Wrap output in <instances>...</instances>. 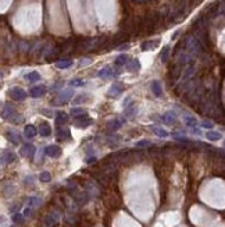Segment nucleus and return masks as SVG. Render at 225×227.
<instances>
[{
    "instance_id": "f257e3e1",
    "label": "nucleus",
    "mask_w": 225,
    "mask_h": 227,
    "mask_svg": "<svg viewBox=\"0 0 225 227\" xmlns=\"http://www.w3.org/2000/svg\"><path fill=\"white\" fill-rule=\"evenodd\" d=\"M8 96H11L14 100H25L27 99V96H28V93L25 92L24 89H21V88H18V86H15V88H11L10 91H8Z\"/></svg>"
},
{
    "instance_id": "f03ea898",
    "label": "nucleus",
    "mask_w": 225,
    "mask_h": 227,
    "mask_svg": "<svg viewBox=\"0 0 225 227\" xmlns=\"http://www.w3.org/2000/svg\"><path fill=\"white\" fill-rule=\"evenodd\" d=\"M74 120H75V124L78 125V127H86V125H89L92 123V119L89 117L86 113H83V114H78V116H74Z\"/></svg>"
},
{
    "instance_id": "7ed1b4c3",
    "label": "nucleus",
    "mask_w": 225,
    "mask_h": 227,
    "mask_svg": "<svg viewBox=\"0 0 225 227\" xmlns=\"http://www.w3.org/2000/svg\"><path fill=\"white\" fill-rule=\"evenodd\" d=\"M15 110L14 108H13L11 105H4L3 106V109H2V117L4 119V120H11V119H14L15 117Z\"/></svg>"
},
{
    "instance_id": "20e7f679",
    "label": "nucleus",
    "mask_w": 225,
    "mask_h": 227,
    "mask_svg": "<svg viewBox=\"0 0 225 227\" xmlns=\"http://www.w3.org/2000/svg\"><path fill=\"white\" fill-rule=\"evenodd\" d=\"M35 152H36V148H35L32 144H25L24 147L21 148V155L22 156H25V158L32 159L35 156Z\"/></svg>"
},
{
    "instance_id": "39448f33",
    "label": "nucleus",
    "mask_w": 225,
    "mask_h": 227,
    "mask_svg": "<svg viewBox=\"0 0 225 227\" xmlns=\"http://www.w3.org/2000/svg\"><path fill=\"white\" fill-rule=\"evenodd\" d=\"M47 88L44 85H38V86H34V88L29 89V95L32 98H40V96H43L44 93H46Z\"/></svg>"
},
{
    "instance_id": "423d86ee",
    "label": "nucleus",
    "mask_w": 225,
    "mask_h": 227,
    "mask_svg": "<svg viewBox=\"0 0 225 227\" xmlns=\"http://www.w3.org/2000/svg\"><path fill=\"white\" fill-rule=\"evenodd\" d=\"M44 152H46V155L50 158H59L60 155H61V148L57 147V145H50V147H47L44 149Z\"/></svg>"
},
{
    "instance_id": "0eeeda50",
    "label": "nucleus",
    "mask_w": 225,
    "mask_h": 227,
    "mask_svg": "<svg viewBox=\"0 0 225 227\" xmlns=\"http://www.w3.org/2000/svg\"><path fill=\"white\" fill-rule=\"evenodd\" d=\"M72 96V92L70 89H67V91H64V92H61V95H60V98L59 99H56L54 100V105H61V103H65V102H68V99Z\"/></svg>"
},
{
    "instance_id": "6e6552de",
    "label": "nucleus",
    "mask_w": 225,
    "mask_h": 227,
    "mask_svg": "<svg viewBox=\"0 0 225 227\" xmlns=\"http://www.w3.org/2000/svg\"><path fill=\"white\" fill-rule=\"evenodd\" d=\"M97 75L102 77V78H111V77L117 75V73H115V71H112L111 67H104V69H102L100 71H99Z\"/></svg>"
},
{
    "instance_id": "1a4fd4ad",
    "label": "nucleus",
    "mask_w": 225,
    "mask_h": 227,
    "mask_svg": "<svg viewBox=\"0 0 225 227\" xmlns=\"http://www.w3.org/2000/svg\"><path fill=\"white\" fill-rule=\"evenodd\" d=\"M57 222H59V215H57L56 212L50 213V215L46 217V220H44V223H46L47 227H56Z\"/></svg>"
},
{
    "instance_id": "9d476101",
    "label": "nucleus",
    "mask_w": 225,
    "mask_h": 227,
    "mask_svg": "<svg viewBox=\"0 0 225 227\" xmlns=\"http://www.w3.org/2000/svg\"><path fill=\"white\" fill-rule=\"evenodd\" d=\"M123 91H124L123 84H114V85L110 88V91H108V95L110 96H117V95H120Z\"/></svg>"
},
{
    "instance_id": "9b49d317",
    "label": "nucleus",
    "mask_w": 225,
    "mask_h": 227,
    "mask_svg": "<svg viewBox=\"0 0 225 227\" xmlns=\"http://www.w3.org/2000/svg\"><path fill=\"white\" fill-rule=\"evenodd\" d=\"M159 18H160V15L156 14V13H153V14H149L146 18H144V22H146L147 27H153L154 24H157Z\"/></svg>"
},
{
    "instance_id": "f8f14e48",
    "label": "nucleus",
    "mask_w": 225,
    "mask_h": 227,
    "mask_svg": "<svg viewBox=\"0 0 225 227\" xmlns=\"http://www.w3.org/2000/svg\"><path fill=\"white\" fill-rule=\"evenodd\" d=\"M56 124L57 125H61V124H65L67 121H68V116H67V113L64 112H57L56 113Z\"/></svg>"
},
{
    "instance_id": "ddd939ff",
    "label": "nucleus",
    "mask_w": 225,
    "mask_h": 227,
    "mask_svg": "<svg viewBox=\"0 0 225 227\" xmlns=\"http://www.w3.org/2000/svg\"><path fill=\"white\" fill-rule=\"evenodd\" d=\"M24 134H25V137H27V138H34L35 135L38 134V130L35 128L32 124H28V125H25Z\"/></svg>"
},
{
    "instance_id": "4468645a",
    "label": "nucleus",
    "mask_w": 225,
    "mask_h": 227,
    "mask_svg": "<svg viewBox=\"0 0 225 227\" xmlns=\"http://www.w3.org/2000/svg\"><path fill=\"white\" fill-rule=\"evenodd\" d=\"M14 160H15V155L13 153V152H10V151H4V152H3V156H2L3 164H4V163H11V162H14Z\"/></svg>"
},
{
    "instance_id": "2eb2a0df",
    "label": "nucleus",
    "mask_w": 225,
    "mask_h": 227,
    "mask_svg": "<svg viewBox=\"0 0 225 227\" xmlns=\"http://www.w3.org/2000/svg\"><path fill=\"white\" fill-rule=\"evenodd\" d=\"M39 132H40V135L42 137H49V135L51 134V128H50V125L47 124V123H40V127H39Z\"/></svg>"
},
{
    "instance_id": "dca6fc26",
    "label": "nucleus",
    "mask_w": 225,
    "mask_h": 227,
    "mask_svg": "<svg viewBox=\"0 0 225 227\" xmlns=\"http://www.w3.org/2000/svg\"><path fill=\"white\" fill-rule=\"evenodd\" d=\"M175 113L174 112H167L163 116V121L165 123V124H172V123L175 121Z\"/></svg>"
},
{
    "instance_id": "f3484780",
    "label": "nucleus",
    "mask_w": 225,
    "mask_h": 227,
    "mask_svg": "<svg viewBox=\"0 0 225 227\" xmlns=\"http://www.w3.org/2000/svg\"><path fill=\"white\" fill-rule=\"evenodd\" d=\"M152 91L156 96H161L163 95V89H161V85H160L159 81H153L152 82Z\"/></svg>"
},
{
    "instance_id": "a211bd4d",
    "label": "nucleus",
    "mask_w": 225,
    "mask_h": 227,
    "mask_svg": "<svg viewBox=\"0 0 225 227\" xmlns=\"http://www.w3.org/2000/svg\"><path fill=\"white\" fill-rule=\"evenodd\" d=\"M25 80H28L29 82H38V81L40 80V75L36 71H31V73H28L27 75H25Z\"/></svg>"
},
{
    "instance_id": "6ab92c4d",
    "label": "nucleus",
    "mask_w": 225,
    "mask_h": 227,
    "mask_svg": "<svg viewBox=\"0 0 225 227\" xmlns=\"http://www.w3.org/2000/svg\"><path fill=\"white\" fill-rule=\"evenodd\" d=\"M159 45V41H146L142 45V50H150V49H154V47Z\"/></svg>"
},
{
    "instance_id": "aec40b11",
    "label": "nucleus",
    "mask_w": 225,
    "mask_h": 227,
    "mask_svg": "<svg viewBox=\"0 0 225 227\" xmlns=\"http://www.w3.org/2000/svg\"><path fill=\"white\" fill-rule=\"evenodd\" d=\"M128 70H129V71H138V70H140V63H139V60H138V59H133L132 61H129V63H128Z\"/></svg>"
},
{
    "instance_id": "412c9836",
    "label": "nucleus",
    "mask_w": 225,
    "mask_h": 227,
    "mask_svg": "<svg viewBox=\"0 0 225 227\" xmlns=\"http://www.w3.org/2000/svg\"><path fill=\"white\" fill-rule=\"evenodd\" d=\"M57 137L60 139H68L70 138V130L68 128H59V131H57Z\"/></svg>"
},
{
    "instance_id": "4be33fe9",
    "label": "nucleus",
    "mask_w": 225,
    "mask_h": 227,
    "mask_svg": "<svg viewBox=\"0 0 225 227\" xmlns=\"http://www.w3.org/2000/svg\"><path fill=\"white\" fill-rule=\"evenodd\" d=\"M206 137H207V139H210V141H218V139H221V134L217 131H208L207 134H206Z\"/></svg>"
},
{
    "instance_id": "5701e85b",
    "label": "nucleus",
    "mask_w": 225,
    "mask_h": 227,
    "mask_svg": "<svg viewBox=\"0 0 225 227\" xmlns=\"http://www.w3.org/2000/svg\"><path fill=\"white\" fill-rule=\"evenodd\" d=\"M128 60L129 59H128L127 54H120V56L115 59V64H117V66H124V64L128 63Z\"/></svg>"
},
{
    "instance_id": "b1692460",
    "label": "nucleus",
    "mask_w": 225,
    "mask_h": 227,
    "mask_svg": "<svg viewBox=\"0 0 225 227\" xmlns=\"http://www.w3.org/2000/svg\"><path fill=\"white\" fill-rule=\"evenodd\" d=\"M56 66H57V69H68V67H71V66H72V61H71V60L57 61Z\"/></svg>"
},
{
    "instance_id": "393cba45",
    "label": "nucleus",
    "mask_w": 225,
    "mask_h": 227,
    "mask_svg": "<svg viewBox=\"0 0 225 227\" xmlns=\"http://www.w3.org/2000/svg\"><path fill=\"white\" fill-rule=\"evenodd\" d=\"M107 127L111 130V131H115V130H118L121 127V123L118 121V120H111V121L107 123Z\"/></svg>"
},
{
    "instance_id": "a878e982",
    "label": "nucleus",
    "mask_w": 225,
    "mask_h": 227,
    "mask_svg": "<svg viewBox=\"0 0 225 227\" xmlns=\"http://www.w3.org/2000/svg\"><path fill=\"white\" fill-rule=\"evenodd\" d=\"M6 137L10 139L13 144H18V142H20V135L15 134V132H7V134H6Z\"/></svg>"
},
{
    "instance_id": "bb28decb",
    "label": "nucleus",
    "mask_w": 225,
    "mask_h": 227,
    "mask_svg": "<svg viewBox=\"0 0 225 227\" xmlns=\"http://www.w3.org/2000/svg\"><path fill=\"white\" fill-rule=\"evenodd\" d=\"M40 203V199L38 197H31L29 199H28V206L29 208H35V206H38Z\"/></svg>"
},
{
    "instance_id": "cd10ccee",
    "label": "nucleus",
    "mask_w": 225,
    "mask_h": 227,
    "mask_svg": "<svg viewBox=\"0 0 225 227\" xmlns=\"http://www.w3.org/2000/svg\"><path fill=\"white\" fill-rule=\"evenodd\" d=\"M168 53H170V47L168 46H164V49L161 52V56H160V59H161L163 63H165L167 59H168Z\"/></svg>"
},
{
    "instance_id": "c85d7f7f",
    "label": "nucleus",
    "mask_w": 225,
    "mask_h": 227,
    "mask_svg": "<svg viewBox=\"0 0 225 227\" xmlns=\"http://www.w3.org/2000/svg\"><path fill=\"white\" fill-rule=\"evenodd\" d=\"M153 131H154V134H156V135H159V137H161V138H165L167 135H168V132H167V131H164L163 128H159V127L153 128Z\"/></svg>"
},
{
    "instance_id": "c756f323",
    "label": "nucleus",
    "mask_w": 225,
    "mask_h": 227,
    "mask_svg": "<svg viewBox=\"0 0 225 227\" xmlns=\"http://www.w3.org/2000/svg\"><path fill=\"white\" fill-rule=\"evenodd\" d=\"M40 181H43V183H47V181H50L51 180V176H50V173H47V171H43V173H40Z\"/></svg>"
},
{
    "instance_id": "7c9ffc66",
    "label": "nucleus",
    "mask_w": 225,
    "mask_h": 227,
    "mask_svg": "<svg viewBox=\"0 0 225 227\" xmlns=\"http://www.w3.org/2000/svg\"><path fill=\"white\" fill-rule=\"evenodd\" d=\"M70 85L71 86H83L85 85V82H83V80H81V78H75V80H72L71 82H70Z\"/></svg>"
},
{
    "instance_id": "2f4dec72",
    "label": "nucleus",
    "mask_w": 225,
    "mask_h": 227,
    "mask_svg": "<svg viewBox=\"0 0 225 227\" xmlns=\"http://www.w3.org/2000/svg\"><path fill=\"white\" fill-rule=\"evenodd\" d=\"M185 124L189 127H196V119L193 117H185Z\"/></svg>"
},
{
    "instance_id": "473e14b6",
    "label": "nucleus",
    "mask_w": 225,
    "mask_h": 227,
    "mask_svg": "<svg viewBox=\"0 0 225 227\" xmlns=\"http://www.w3.org/2000/svg\"><path fill=\"white\" fill-rule=\"evenodd\" d=\"M135 113H136V108H135V106H132V108L125 110V116H129V117H133Z\"/></svg>"
},
{
    "instance_id": "72a5a7b5",
    "label": "nucleus",
    "mask_w": 225,
    "mask_h": 227,
    "mask_svg": "<svg viewBox=\"0 0 225 227\" xmlns=\"http://www.w3.org/2000/svg\"><path fill=\"white\" fill-rule=\"evenodd\" d=\"M86 96H88V95H79L78 98H75V99H74V103H75V105H76V103L86 102V100H88V98H86Z\"/></svg>"
},
{
    "instance_id": "f704fd0d",
    "label": "nucleus",
    "mask_w": 225,
    "mask_h": 227,
    "mask_svg": "<svg viewBox=\"0 0 225 227\" xmlns=\"http://www.w3.org/2000/svg\"><path fill=\"white\" fill-rule=\"evenodd\" d=\"M71 113H72L74 116H78V114H83V113H85V110L81 109V108H74V109L71 110Z\"/></svg>"
},
{
    "instance_id": "c9c22d12",
    "label": "nucleus",
    "mask_w": 225,
    "mask_h": 227,
    "mask_svg": "<svg viewBox=\"0 0 225 227\" xmlns=\"http://www.w3.org/2000/svg\"><path fill=\"white\" fill-rule=\"evenodd\" d=\"M149 145H150V142L146 141V139H144V141H139V142H138V147H149Z\"/></svg>"
},
{
    "instance_id": "e433bc0d",
    "label": "nucleus",
    "mask_w": 225,
    "mask_h": 227,
    "mask_svg": "<svg viewBox=\"0 0 225 227\" xmlns=\"http://www.w3.org/2000/svg\"><path fill=\"white\" fill-rule=\"evenodd\" d=\"M201 125H203V127H206V128H211V127H213V123L204 121V123H203V124H201Z\"/></svg>"
},
{
    "instance_id": "4c0bfd02",
    "label": "nucleus",
    "mask_w": 225,
    "mask_h": 227,
    "mask_svg": "<svg viewBox=\"0 0 225 227\" xmlns=\"http://www.w3.org/2000/svg\"><path fill=\"white\" fill-rule=\"evenodd\" d=\"M20 219H21V215H18V213H15V215L13 216V220H14V222H20Z\"/></svg>"
},
{
    "instance_id": "58836bf2",
    "label": "nucleus",
    "mask_w": 225,
    "mask_h": 227,
    "mask_svg": "<svg viewBox=\"0 0 225 227\" xmlns=\"http://www.w3.org/2000/svg\"><path fill=\"white\" fill-rule=\"evenodd\" d=\"M127 47H129V45H123V46H120V50H124V49H127Z\"/></svg>"
},
{
    "instance_id": "ea45409f",
    "label": "nucleus",
    "mask_w": 225,
    "mask_h": 227,
    "mask_svg": "<svg viewBox=\"0 0 225 227\" xmlns=\"http://www.w3.org/2000/svg\"><path fill=\"white\" fill-rule=\"evenodd\" d=\"M96 160V158H91V159H88V163H92V162H95Z\"/></svg>"
}]
</instances>
